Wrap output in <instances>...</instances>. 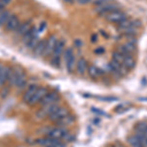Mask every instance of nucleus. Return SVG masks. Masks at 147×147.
Returning <instances> with one entry per match:
<instances>
[{
	"mask_svg": "<svg viewBox=\"0 0 147 147\" xmlns=\"http://www.w3.org/2000/svg\"><path fill=\"white\" fill-rule=\"evenodd\" d=\"M7 84L9 87H17V88H23L27 84V78L21 68H10V72L8 75Z\"/></svg>",
	"mask_w": 147,
	"mask_h": 147,
	"instance_id": "f257e3e1",
	"label": "nucleus"
},
{
	"mask_svg": "<svg viewBox=\"0 0 147 147\" xmlns=\"http://www.w3.org/2000/svg\"><path fill=\"white\" fill-rule=\"evenodd\" d=\"M46 136L52 137V138H56L59 139V140L62 141H71L73 139V136L70 134V131L67 129V127H52V129H49L46 131Z\"/></svg>",
	"mask_w": 147,
	"mask_h": 147,
	"instance_id": "f03ea898",
	"label": "nucleus"
},
{
	"mask_svg": "<svg viewBox=\"0 0 147 147\" xmlns=\"http://www.w3.org/2000/svg\"><path fill=\"white\" fill-rule=\"evenodd\" d=\"M35 143L40 147H67L66 145V142L59 140L56 138H52V137L45 136L41 137L35 140Z\"/></svg>",
	"mask_w": 147,
	"mask_h": 147,
	"instance_id": "7ed1b4c3",
	"label": "nucleus"
},
{
	"mask_svg": "<svg viewBox=\"0 0 147 147\" xmlns=\"http://www.w3.org/2000/svg\"><path fill=\"white\" fill-rule=\"evenodd\" d=\"M47 92H48V89H47L46 87L39 86L38 88L35 90L34 95L30 97V99L28 101L27 104L30 106H34V105H36V104H39L42 99H43V97L47 94Z\"/></svg>",
	"mask_w": 147,
	"mask_h": 147,
	"instance_id": "20e7f679",
	"label": "nucleus"
},
{
	"mask_svg": "<svg viewBox=\"0 0 147 147\" xmlns=\"http://www.w3.org/2000/svg\"><path fill=\"white\" fill-rule=\"evenodd\" d=\"M117 10H118V6L116 5V4L110 3V2L96 6L95 9H94V11H95L96 13H98L99 15H101V16H104V15L106 16L107 14L111 13V12L117 11Z\"/></svg>",
	"mask_w": 147,
	"mask_h": 147,
	"instance_id": "39448f33",
	"label": "nucleus"
},
{
	"mask_svg": "<svg viewBox=\"0 0 147 147\" xmlns=\"http://www.w3.org/2000/svg\"><path fill=\"white\" fill-rule=\"evenodd\" d=\"M69 110L66 107H63V106H59L58 108L56 109L55 111H54L53 113L50 114L49 115V120L51 121V122H53V123H56V122H58L59 120H61V119H63L64 117H66V116H68L69 115Z\"/></svg>",
	"mask_w": 147,
	"mask_h": 147,
	"instance_id": "423d86ee",
	"label": "nucleus"
},
{
	"mask_svg": "<svg viewBox=\"0 0 147 147\" xmlns=\"http://www.w3.org/2000/svg\"><path fill=\"white\" fill-rule=\"evenodd\" d=\"M59 101H60V97H59L57 92L48 91L46 95L43 97L41 102L39 103V105H40V107H43V106L50 105V104H53V103H55V102H59Z\"/></svg>",
	"mask_w": 147,
	"mask_h": 147,
	"instance_id": "0eeeda50",
	"label": "nucleus"
},
{
	"mask_svg": "<svg viewBox=\"0 0 147 147\" xmlns=\"http://www.w3.org/2000/svg\"><path fill=\"white\" fill-rule=\"evenodd\" d=\"M106 19H107L108 22L114 23V24H120L121 22H123L124 20L127 19V16L124 12L121 11H113L111 13H109L106 15Z\"/></svg>",
	"mask_w": 147,
	"mask_h": 147,
	"instance_id": "6e6552de",
	"label": "nucleus"
},
{
	"mask_svg": "<svg viewBox=\"0 0 147 147\" xmlns=\"http://www.w3.org/2000/svg\"><path fill=\"white\" fill-rule=\"evenodd\" d=\"M57 37L55 35H51L49 36V38L46 40V44H45V50H44V56H50L52 55L55 48V45L57 43Z\"/></svg>",
	"mask_w": 147,
	"mask_h": 147,
	"instance_id": "1a4fd4ad",
	"label": "nucleus"
},
{
	"mask_svg": "<svg viewBox=\"0 0 147 147\" xmlns=\"http://www.w3.org/2000/svg\"><path fill=\"white\" fill-rule=\"evenodd\" d=\"M19 26H20V21H19L18 17L12 14L10 18L8 19V21H7V23L5 24V30H10V32H13V30L15 32Z\"/></svg>",
	"mask_w": 147,
	"mask_h": 147,
	"instance_id": "9d476101",
	"label": "nucleus"
},
{
	"mask_svg": "<svg viewBox=\"0 0 147 147\" xmlns=\"http://www.w3.org/2000/svg\"><path fill=\"white\" fill-rule=\"evenodd\" d=\"M38 85L37 84H30V86L28 87L27 89H26L25 93L23 94V101L26 102V103H28V101L30 99V97H32V95H34V93L35 92V90H36L37 88H38Z\"/></svg>",
	"mask_w": 147,
	"mask_h": 147,
	"instance_id": "9b49d317",
	"label": "nucleus"
},
{
	"mask_svg": "<svg viewBox=\"0 0 147 147\" xmlns=\"http://www.w3.org/2000/svg\"><path fill=\"white\" fill-rule=\"evenodd\" d=\"M30 28H32V23H30V22H25L23 24H20V26H19L18 28L15 30V32H17L18 36H23L24 34H27Z\"/></svg>",
	"mask_w": 147,
	"mask_h": 147,
	"instance_id": "f8f14e48",
	"label": "nucleus"
},
{
	"mask_svg": "<svg viewBox=\"0 0 147 147\" xmlns=\"http://www.w3.org/2000/svg\"><path fill=\"white\" fill-rule=\"evenodd\" d=\"M9 72H10V67H4V66L2 67L1 71H0V88L7 84Z\"/></svg>",
	"mask_w": 147,
	"mask_h": 147,
	"instance_id": "ddd939ff",
	"label": "nucleus"
},
{
	"mask_svg": "<svg viewBox=\"0 0 147 147\" xmlns=\"http://www.w3.org/2000/svg\"><path fill=\"white\" fill-rule=\"evenodd\" d=\"M74 121H75V117L69 114L68 116L64 117L63 119L59 120L58 122L55 123V124H56V125H58V127H68V125H70L71 124H73Z\"/></svg>",
	"mask_w": 147,
	"mask_h": 147,
	"instance_id": "4468645a",
	"label": "nucleus"
},
{
	"mask_svg": "<svg viewBox=\"0 0 147 147\" xmlns=\"http://www.w3.org/2000/svg\"><path fill=\"white\" fill-rule=\"evenodd\" d=\"M76 69H77V72L79 73V75H84L86 70L88 69L87 67V62L85 61V59L80 58L79 61L77 62V66H76Z\"/></svg>",
	"mask_w": 147,
	"mask_h": 147,
	"instance_id": "2eb2a0df",
	"label": "nucleus"
},
{
	"mask_svg": "<svg viewBox=\"0 0 147 147\" xmlns=\"http://www.w3.org/2000/svg\"><path fill=\"white\" fill-rule=\"evenodd\" d=\"M122 64L124 65V67L127 69V71L131 70V69H134V66H136V62H134V57H132L131 55L125 56V59H124V61H123Z\"/></svg>",
	"mask_w": 147,
	"mask_h": 147,
	"instance_id": "dca6fc26",
	"label": "nucleus"
},
{
	"mask_svg": "<svg viewBox=\"0 0 147 147\" xmlns=\"http://www.w3.org/2000/svg\"><path fill=\"white\" fill-rule=\"evenodd\" d=\"M45 44L46 40H39V42L37 43V45L35 46L34 49V52L36 56H42L44 54V50H45Z\"/></svg>",
	"mask_w": 147,
	"mask_h": 147,
	"instance_id": "f3484780",
	"label": "nucleus"
},
{
	"mask_svg": "<svg viewBox=\"0 0 147 147\" xmlns=\"http://www.w3.org/2000/svg\"><path fill=\"white\" fill-rule=\"evenodd\" d=\"M11 15L12 14L7 10H3L1 12V14H0V27L5 26V24L7 23V21H8V19L10 18Z\"/></svg>",
	"mask_w": 147,
	"mask_h": 147,
	"instance_id": "a211bd4d",
	"label": "nucleus"
},
{
	"mask_svg": "<svg viewBox=\"0 0 147 147\" xmlns=\"http://www.w3.org/2000/svg\"><path fill=\"white\" fill-rule=\"evenodd\" d=\"M87 72H88V75L90 76L91 78H93V79H96V78H98L99 76L101 75L100 70H99L96 66H90V67H88Z\"/></svg>",
	"mask_w": 147,
	"mask_h": 147,
	"instance_id": "6ab92c4d",
	"label": "nucleus"
},
{
	"mask_svg": "<svg viewBox=\"0 0 147 147\" xmlns=\"http://www.w3.org/2000/svg\"><path fill=\"white\" fill-rule=\"evenodd\" d=\"M127 142H129V144L131 147H143V145L140 143V141L137 139V137L136 136H129L127 138Z\"/></svg>",
	"mask_w": 147,
	"mask_h": 147,
	"instance_id": "aec40b11",
	"label": "nucleus"
},
{
	"mask_svg": "<svg viewBox=\"0 0 147 147\" xmlns=\"http://www.w3.org/2000/svg\"><path fill=\"white\" fill-rule=\"evenodd\" d=\"M65 62H66V66H67L68 71L69 72H72V71L74 70V68H75V65H76L75 55H72L70 58H68Z\"/></svg>",
	"mask_w": 147,
	"mask_h": 147,
	"instance_id": "412c9836",
	"label": "nucleus"
},
{
	"mask_svg": "<svg viewBox=\"0 0 147 147\" xmlns=\"http://www.w3.org/2000/svg\"><path fill=\"white\" fill-rule=\"evenodd\" d=\"M38 42H39V39H38V37H37V35H36V36L32 37V38L30 39L28 42H27L26 44H27V46L28 47V48L32 49V50H34V49L35 48V46L37 45V43H38Z\"/></svg>",
	"mask_w": 147,
	"mask_h": 147,
	"instance_id": "4be33fe9",
	"label": "nucleus"
},
{
	"mask_svg": "<svg viewBox=\"0 0 147 147\" xmlns=\"http://www.w3.org/2000/svg\"><path fill=\"white\" fill-rule=\"evenodd\" d=\"M124 59H125V56L123 55L122 53H120L119 51H115L113 53V60H115V61H117V62L122 64L123 61H124Z\"/></svg>",
	"mask_w": 147,
	"mask_h": 147,
	"instance_id": "5701e85b",
	"label": "nucleus"
},
{
	"mask_svg": "<svg viewBox=\"0 0 147 147\" xmlns=\"http://www.w3.org/2000/svg\"><path fill=\"white\" fill-rule=\"evenodd\" d=\"M125 47L127 48V50L129 51V54H131L132 52H134L136 50V44H132V43H129V42H125L124 44Z\"/></svg>",
	"mask_w": 147,
	"mask_h": 147,
	"instance_id": "b1692460",
	"label": "nucleus"
},
{
	"mask_svg": "<svg viewBox=\"0 0 147 147\" xmlns=\"http://www.w3.org/2000/svg\"><path fill=\"white\" fill-rule=\"evenodd\" d=\"M108 2H110V0H96V1L94 2V4H95L96 6H98L104 3H108Z\"/></svg>",
	"mask_w": 147,
	"mask_h": 147,
	"instance_id": "393cba45",
	"label": "nucleus"
},
{
	"mask_svg": "<svg viewBox=\"0 0 147 147\" xmlns=\"http://www.w3.org/2000/svg\"><path fill=\"white\" fill-rule=\"evenodd\" d=\"M78 2H79L80 4H86V3H88V2H90L91 0H77Z\"/></svg>",
	"mask_w": 147,
	"mask_h": 147,
	"instance_id": "a878e982",
	"label": "nucleus"
},
{
	"mask_svg": "<svg viewBox=\"0 0 147 147\" xmlns=\"http://www.w3.org/2000/svg\"><path fill=\"white\" fill-rule=\"evenodd\" d=\"M103 52H104L103 48H98V49H96V50H95L96 54H101V53H103Z\"/></svg>",
	"mask_w": 147,
	"mask_h": 147,
	"instance_id": "bb28decb",
	"label": "nucleus"
},
{
	"mask_svg": "<svg viewBox=\"0 0 147 147\" xmlns=\"http://www.w3.org/2000/svg\"><path fill=\"white\" fill-rule=\"evenodd\" d=\"M75 44H76V46H77V47H80V46H82V41H80V40H76Z\"/></svg>",
	"mask_w": 147,
	"mask_h": 147,
	"instance_id": "cd10ccee",
	"label": "nucleus"
},
{
	"mask_svg": "<svg viewBox=\"0 0 147 147\" xmlns=\"http://www.w3.org/2000/svg\"><path fill=\"white\" fill-rule=\"evenodd\" d=\"M144 134H145V136H146V138H147V127H146L145 131H144Z\"/></svg>",
	"mask_w": 147,
	"mask_h": 147,
	"instance_id": "c85d7f7f",
	"label": "nucleus"
},
{
	"mask_svg": "<svg viewBox=\"0 0 147 147\" xmlns=\"http://www.w3.org/2000/svg\"><path fill=\"white\" fill-rule=\"evenodd\" d=\"M92 40H96V35H95V36H94V35L92 36Z\"/></svg>",
	"mask_w": 147,
	"mask_h": 147,
	"instance_id": "c756f323",
	"label": "nucleus"
}]
</instances>
